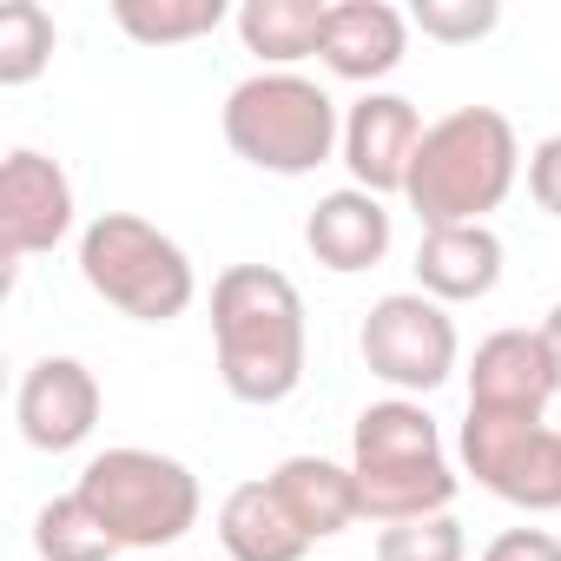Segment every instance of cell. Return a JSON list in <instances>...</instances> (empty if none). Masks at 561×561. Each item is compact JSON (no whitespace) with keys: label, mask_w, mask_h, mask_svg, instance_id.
<instances>
[{"label":"cell","mask_w":561,"mask_h":561,"mask_svg":"<svg viewBox=\"0 0 561 561\" xmlns=\"http://www.w3.org/2000/svg\"><path fill=\"white\" fill-rule=\"evenodd\" d=\"M218 377L238 403H285L305 383V298L277 264H231L211 285Z\"/></svg>","instance_id":"1"},{"label":"cell","mask_w":561,"mask_h":561,"mask_svg":"<svg viewBox=\"0 0 561 561\" xmlns=\"http://www.w3.org/2000/svg\"><path fill=\"white\" fill-rule=\"evenodd\" d=\"M515 172H522L515 126L495 106H456L449 119H436L423 133L403 198L423 218V231L489 225V211L515 192Z\"/></svg>","instance_id":"2"},{"label":"cell","mask_w":561,"mask_h":561,"mask_svg":"<svg viewBox=\"0 0 561 561\" xmlns=\"http://www.w3.org/2000/svg\"><path fill=\"white\" fill-rule=\"evenodd\" d=\"M351 469H357V495L370 522H423V515H449L456 502V469L443 456V430L423 403L390 397L370 403L351 430Z\"/></svg>","instance_id":"3"},{"label":"cell","mask_w":561,"mask_h":561,"mask_svg":"<svg viewBox=\"0 0 561 561\" xmlns=\"http://www.w3.org/2000/svg\"><path fill=\"white\" fill-rule=\"evenodd\" d=\"M80 277L93 298H106L133 324H172L198 298V271L185 244L139 211H100L80 231Z\"/></svg>","instance_id":"4"},{"label":"cell","mask_w":561,"mask_h":561,"mask_svg":"<svg viewBox=\"0 0 561 561\" xmlns=\"http://www.w3.org/2000/svg\"><path fill=\"white\" fill-rule=\"evenodd\" d=\"M225 146L277 179H305L344 146L337 100L305 73H251L225 93Z\"/></svg>","instance_id":"5"},{"label":"cell","mask_w":561,"mask_h":561,"mask_svg":"<svg viewBox=\"0 0 561 561\" xmlns=\"http://www.w3.org/2000/svg\"><path fill=\"white\" fill-rule=\"evenodd\" d=\"M73 495L106 522V535L119 548H172L198 528V476L179 462V456H159V449H100Z\"/></svg>","instance_id":"6"},{"label":"cell","mask_w":561,"mask_h":561,"mask_svg":"<svg viewBox=\"0 0 561 561\" xmlns=\"http://www.w3.org/2000/svg\"><path fill=\"white\" fill-rule=\"evenodd\" d=\"M357 351L370 364V377H383L403 397H430L456 377V324L436 298L423 291H390L370 305Z\"/></svg>","instance_id":"7"},{"label":"cell","mask_w":561,"mask_h":561,"mask_svg":"<svg viewBox=\"0 0 561 561\" xmlns=\"http://www.w3.org/2000/svg\"><path fill=\"white\" fill-rule=\"evenodd\" d=\"M462 469L515 502V508H561V430H548L541 416H462Z\"/></svg>","instance_id":"8"},{"label":"cell","mask_w":561,"mask_h":561,"mask_svg":"<svg viewBox=\"0 0 561 561\" xmlns=\"http://www.w3.org/2000/svg\"><path fill=\"white\" fill-rule=\"evenodd\" d=\"M73 231V179L60 172V159L21 146L0 165V251L8 271L34 251H54Z\"/></svg>","instance_id":"9"},{"label":"cell","mask_w":561,"mask_h":561,"mask_svg":"<svg viewBox=\"0 0 561 561\" xmlns=\"http://www.w3.org/2000/svg\"><path fill=\"white\" fill-rule=\"evenodd\" d=\"M423 133H430V126H423V113H416L403 93H364V100L344 113V165H351V185L370 192V198L403 192Z\"/></svg>","instance_id":"10"},{"label":"cell","mask_w":561,"mask_h":561,"mask_svg":"<svg viewBox=\"0 0 561 561\" xmlns=\"http://www.w3.org/2000/svg\"><path fill=\"white\" fill-rule=\"evenodd\" d=\"M14 423L41 456H67L100 430V377L80 357H41L21 377L14 397Z\"/></svg>","instance_id":"11"},{"label":"cell","mask_w":561,"mask_h":561,"mask_svg":"<svg viewBox=\"0 0 561 561\" xmlns=\"http://www.w3.org/2000/svg\"><path fill=\"white\" fill-rule=\"evenodd\" d=\"M561 397L554 351L541 331H495L476 344L469 364V410L482 416H541Z\"/></svg>","instance_id":"12"},{"label":"cell","mask_w":561,"mask_h":561,"mask_svg":"<svg viewBox=\"0 0 561 561\" xmlns=\"http://www.w3.org/2000/svg\"><path fill=\"white\" fill-rule=\"evenodd\" d=\"M403 54H410V21L390 8V0H337V8H331L318 60L337 80H357V87L390 80L403 67Z\"/></svg>","instance_id":"13"},{"label":"cell","mask_w":561,"mask_h":561,"mask_svg":"<svg viewBox=\"0 0 561 561\" xmlns=\"http://www.w3.org/2000/svg\"><path fill=\"white\" fill-rule=\"evenodd\" d=\"M416 285L436 305H476L502 285V238L489 225H443L416 244Z\"/></svg>","instance_id":"14"},{"label":"cell","mask_w":561,"mask_h":561,"mask_svg":"<svg viewBox=\"0 0 561 561\" xmlns=\"http://www.w3.org/2000/svg\"><path fill=\"white\" fill-rule=\"evenodd\" d=\"M305 244H311V257H318L324 271H337V277L370 271V264H383V251H390V211H383V198H370V192H357V185L324 192V198L311 205V218H305Z\"/></svg>","instance_id":"15"},{"label":"cell","mask_w":561,"mask_h":561,"mask_svg":"<svg viewBox=\"0 0 561 561\" xmlns=\"http://www.w3.org/2000/svg\"><path fill=\"white\" fill-rule=\"evenodd\" d=\"M277 502L291 508V522L311 535V541H331L344 535L351 522H364V495H357V469L351 462H331V456H285L271 476Z\"/></svg>","instance_id":"16"},{"label":"cell","mask_w":561,"mask_h":561,"mask_svg":"<svg viewBox=\"0 0 561 561\" xmlns=\"http://www.w3.org/2000/svg\"><path fill=\"white\" fill-rule=\"evenodd\" d=\"M218 541L231 561H305L311 535L291 522V508L277 502L271 476L264 482H238L225 502H218Z\"/></svg>","instance_id":"17"},{"label":"cell","mask_w":561,"mask_h":561,"mask_svg":"<svg viewBox=\"0 0 561 561\" xmlns=\"http://www.w3.org/2000/svg\"><path fill=\"white\" fill-rule=\"evenodd\" d=\"M324 0H244L238 8V41L244 54L264 60V73H291L298 60L324 54Z\"/></svg>","instance_id":"18"},{"label":"cell","mask_w":561,"mask_h":561,"mask_svg":"<svg viewBox=\"0 0 561 561\" xmlns=\"http://www.w3.org/2000/svg\"><path fill=\"white\" fill-rule=\"evenodd\" d=\"M113 21L139 47H185V41L218 34L238 14L225 8V0H113Z\"/></svg>","instance_id":"19"},{"label":"cell","mask_w":561,"mask_h":561,"mask_svg":"<svg viewBox=\"0 0 561 561\" xmlns=\"http://www.w3.org/2000/svg\"><path fill=\"white\" fill-rule=\"evenodd\" d=\"M34 548H41V561H113L119 554V541L80 495H54L34 515Z\"/></svg>","instance_id":"20"},{"label":"cell","mask_w":561,"mask_h":561,"mask_svg":"<svg viewBox=\"0 0 561 561\" xmlns=\"http://www.w3.org/2000/svg\"><path fill=\"white\" fill-rule=\"evenodd\" d=\"M54 60V14L41 0H8L0 8V87H27Z\"/></svg>","instance_id":"21"},{"label":"cell","mask_w":561,"mask_h":561,"mask_svg":"<svg viewBox=\"0 0 561 561\" xmlns=\"http://www.w3.org/2000/svg\"><path fill=\"white\" fill-rule=\"evenodd\" d=\"M462 522L456 515H423V522H390L377 535V561H462Z\"/></svg>","instance_id":"22"},{"label":"cell","mask_w":561,"mask_h":561,"mask_svg":"<svg viewBox=\"0 0 561 561\" xmlns=\"http://www.w3.org/2000/svg\"><path fill=\"white\" fill-rule=\"evenodd\" d=\"M410 21L423 27V41H443V47H469L482 34H495L502 8L495 0H416Z\"/></svg>","instance_id":"23"},{"label":"cell","mask_w":561,"mask_h":561,"mask_svg":"<svg viewBox=\"0 0 561 561\" xmlns=\"http://www.w3.org/2000/svg\"><path fill=\"white\" fill-rule=\"evenodd\" d=\"M528 192H535V205L548 218H561V133L528 152Z\"/></svg>","instance_id":"24"},{"label":"cell","mask_w":561,"mask_h":561,"mask_svg":"<svg viewBox=\"0 0 561 561\" xmlns=\"http://www.w3.org/2000/svg\"><path fill=\"white\" fill-rule=\"evenodd\" d=\"M482 561H561V541L548 528H508L482 548Z\"/></svg>","instance_id":"25"},{"label":"cell","mask_w":561,"mask_h":561,"mask_svg":"<svg viewBox=\"0 0 561 561\" xmlns=\"http://www.w3.org/2000/svg\"><path fill=\"white\" fill-rule=\"evenodd\" d=\"M541 337H548V351H554V377H561V305L548 311V324H541Z\"/></svg>","instance_id":"26"},{"label":"cell","mask_w":561,"mask_h":561,"mask_svg":"<svg viewBox=\"0 0 561 561\" xmlns=\"http://www.w3.org/2000/svg\"><path fill=\"white\" fill-rule=\"evenodd\" d=\"M179 561H185V554H179Z\"/></svg>","instance_id":"27"}]
</instances>
